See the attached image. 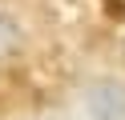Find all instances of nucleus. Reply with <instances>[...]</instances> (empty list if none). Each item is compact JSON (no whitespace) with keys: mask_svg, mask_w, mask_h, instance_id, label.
<instances>
[{"mask_svg":"<svg viewBox=\"0 0 125 120\" xmlns=\"http://www.w3.org/2000/svg\"><path fill=\"white\" fill-rule=\"evenodd\" d=\"M89 120H125V88L117 80H93L81 96Z\"/></svg>","mask_w":125,"mask_h":120,"instance_id":"nucleus-1","label":"nucleus"},{"mask_svg":"<svg viewBox=\"0 0 125 120\" xmlns=\"http://www.w3.org/2000/svg\"><path fill=\"white\" fill-rule=\"evenodd\" d=\"M20 44H24V40H20V28L8 20V16H0V64L12 60V56L20 52Z\"/></svg>","mask_w":125,"mask_h":120,"instance_id":"nucleus-2","label":"nucleus"},{"mask_svg":"<svg viewBox=\"0 0 125 120\" xmlns=\"http://www.w3.org/2000/svg\"><path fill=\"white\" fill-rule=\"evenodd\" d=\"M105 8H109L113 16H125V0H105Z\"/></svg>","mask_w":125,"mask_h":120,"instance_id":"nucleus-3","label":"nucleus"}]
</instances>
